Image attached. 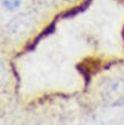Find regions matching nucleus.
I'll list each match as a JSON object with an SVG mask.
<instances>
[{
	"label": "nucleus",
	"mask_w": 124,
	"mask_h": 125,
	"mask_svg": "<svg viewBox=\"0 0 124 125\" xmlns=\"http://www.w3.org/2000/svg\"><path fill=\"white\" fill-rule=\"evenodd\" d=\"M101 97L109 105H120L124 101V79L111 77L101 86Z\"/></svg>",
	"instance_id": "obj_1"
},
{
	"label": "nucleus",
	"mask_w": 124,
	"mask_h": 125,
	"mask_svg": "<svg viewBox=\"0 0 124 125\" xmlns=\"http://www.w3.org/2000/svg\"><path fill=\"white\" fill-rule=\"evenodd\" d=\"M2 6L8 10H15L20 7L22 0H1Z\"/></svg>",
	"instance_id": "obj_2"
}]
</instances>
